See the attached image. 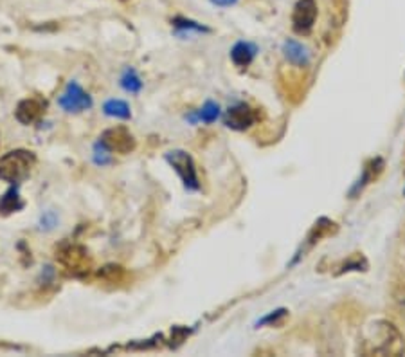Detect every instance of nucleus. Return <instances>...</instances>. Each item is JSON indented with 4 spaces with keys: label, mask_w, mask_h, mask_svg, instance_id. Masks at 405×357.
I'll use <instances>...</instances> for the list:
<instances>
[{
    "label": "nucleus",
    "mask_w": 405,
    "mask_h": 357,
    "mask_svg": "<svg viewBox=\"0 0 405 357\" xmlns=\"http://www.w3.org/2000/svg\"><path fill=\"white\" fill-rule=\"evenodd\" d=\"M360 352L364 356H401L405 352V341L393 323L385 320H376L366 325Z\"/></svg>",
    "instance_id": "1"
},
{
    "label": "nucleus",
    "mask_w": 405,
    "mask_h": 357,
    "mask_svg": "<svg viewBox=\"0 0 405 357\" xmlns=\"http://www.w3.org/2000/svg\"><path fill=\"white\" fill-rule=\"evenodd\" d=\"M36 167V155L31 150H13L0 157V178L6 183H20Z\"/></svg>",
    "instance_id": "2"
},
{
    "label": "nucleus",
    "mask_w": 405,
    "mask_h": 357,
    "mask_svg": "<svg viewBox=\"0 0 405 357\" xmlns=\"http://www.w3.org/2000/svg\"><path fill=\"white\" fill-rule=\"evenodd\" d=\"M56 260L72 276H85L92 269L91 254H88L87 247H83L81 244L67 242V244L60 245L56 251Z\"/></svg>",
    "instance_id": "3"
},
{
    "label": "nucleus",
    "mask_w": 405,
    "mask_h": 357,
    "mask_svg": "<svg viewBox=\"0 0 405 357\" xmlns=\"http://www.w3.org/2000/svg\"><path fill=\"white\" fill-rule=\"evenodd\" d=\"M100 145L103 146L108 152H114V154H132L135 150L137 141L133 134L130 132L126 126H112V129L105 130L100 137Z\"/></svg>",
    "instance_id": "4"
},
{
    "label": "nucleus",
    "mask_w": 405,
    "mask_h": 357,
    "mask_svg": "<svg viewBox=\"0 0 405 357\" xmlns=\"http://www.w3.org/2000/svg\"><path fill=\"white\" fill-rule=\"evenodd\" d=\"M164 159L171 164L175 171L180 175L182 178L184 186L187 190H199L200 183H199V175H197V167H194V161L187 152L184 150H173V152H168L164 155Z\"/></svg>",
    "instance_id": "5"
},
{
    "label": "nucleus",
    "mask_w": 405,
    "mask_h": 357,
    "mask_svg": "<svg viewBox=\"0 0 405 357\" xmlns=\"http://www.w3.org/2000/svg\"><path fill=\"white\" fill-rule=\"evenodd\" d=\"M58 105L65 110V112L78 114L83 110H88L92 107V98L88 92L83 91L76 82H71L67 85L63 94L58 98Z\"/></svg>",
    "instance_id": "6"
},
{
    "label": "nucleus",
    "mask_w": 405,
    "mask_h": 357,
    "mask_svg": "<svg viewBox=\"0 0 405 357\" xmlns=\"http://www.w3.org/2000/svg\"><path fill=\"white\" fill-rule=\"evenodd\" d=\"M317 18V2L315 0H298L292 13V25L299 34H308L314 30Z\"/></svg>",
    "instance_id": "7"
},
{
    "label": "nucleus",
    "mask_w": 405,
    "mask_h": 357,
    "mask_svg": "<svg viewBox=\"0 0 405 357\" xmlns=\"http://www.w3.org/2000/svg\"><path fill=\"white\" fill-rule=\"evenodd\" d=\"M258 116L254 108L248 107L247 103H236L225 114V125L232 130H247L256 123Z\"/></svg>",
    "instance_id": "8"
},
{
    "label": "nucleus",
    "mask_w": 405,
    "mask_h": 357,
    "mask_svg": "<svg viewBox=\"0 0 405 357\" xmlns=\"http://www.w3.org/2000/svg\"><path fill=\"white\" fill-rule=\"evenodd\" d=\"M46 101L40 100V98H27V100H22L18 103L15 116L22 125H33L46 114Z\"/></svg>",
    "instance_id": "9"
},
{
    "label": "nucleus",
    "mask_w": 405,
    "mask_h": 357,
    "mask_svg": "<svg viewBox=\"0 0 405 357\" xmlns=\"http://www.w3.org/2000/svg\"><path fill=\"white\" fill-rule=\"evenodd\" d=\"M283 54L290 63H294L298 67H305L310 63L312 53L306 46H303L298 40H285L283 44Z\"/></svg>",
    "instance_id": "10"
},
{
    "label": "nucleus",
    "mask_w": 405,
    "mask_h": 357,
    "mask_svg": "<svg viewBox=\"0 0 405 357\" xmlns=\"http://www.w3.org/2000/svg\"><path fill=\"white\" fill-rule=\"evenodd\" d=\"M25 206V202L22 200L20 193H18V188L13 186L6 191L4 195L0 197V215H11V213L20 212Z\"/></svg>",
    "instance_id": "11"
},
{
    "label": "nucleus",
    "mask_w": 405,
    "mask_h": 357,
    "mask_svg": "<svg viewBox=\"0 0 405 357\" xmlns=\"http://www.w3.org/2000/svg\"><path fill=\"white\" fill-rule=\"evenodd\" d=\"M258 53V47L251 42H238L231 49V58L236 67H247L254 60Z\"/></svg>",
    "instance_id": "12"
},
{
    "label": "nucleus",
    "mask_w": 405,
    "mask_h": 357,
    "mask_svg": "<svg viewBox=\"0 0 405 357\" xmlns=\"http://www.w3.org/2000/svg\"><path fill=\"white\" fill-rule=\"evenodd\" d=\"M103 110L107 116L119 117V119H130V117H132L128 103L123 100H108L107 103L103 105Z\"/></svg>",
    "instance_id": "13"
},
{
    "label": "nucleus",
    "mask_w": 405,
    "mask_h": 357,
    "mask_svg": "<svg viewBox=\"0 0 405 357\" xmlns=\"http://www.w3.org/2000/svg\"><path fill=\"white\" fill-rule=\"evenodd\" d=\"M220 116V107L215 101H207L202 108L199 110L197 116L191 117V121H204V123H213V121L218 119Z\"/></svg>",
    "instance_id": "14"
},
{
    "label": "nucleus",
    "mask_w": 405,
    "mask_h": 357,
    "mask_svg": "<svg viewBox=\"0 0 405 357\" xmlns=\"http://www.w3.org/2000/svg\"><path fill=\"white\" fill-rule=\"evenodd\" d=\"M121 87L126 92H139L142 89V82L133 69H126L121 78Z\"/></svg>",
    "instance_id": "15"
},
{
    "label": "nucleus",
    "mask_w": 405,
    "mask_h": 357,
    "mask_svg": "<svg viewBox=\"0 0 405 357\" xmlns=\"http://www.w3.org/2000/svg\"><path fill=\"white\" fill-rule=\"evenodd\" d=\"M173 25L177 27V30L197 31V33H209V30H207V27H204V25L199 24V22L190 20V18H182V17L173 18Z\"/></svg>",
    "instance_id": "16"
},
{
    "label": "nucleus",
    "mask_w": 405,
    "mask_h": 357,
    "mask_svg": "<svg viewBox=\"0 0 405 357\" xmlns=\"http://www.w3.org/2000/svg\"><path fill=\"white\" fill-rule=\"evenodd\" d=\"M286 314V311L285 309H281V311H276L274 314H270V316H267V318H263V320L260 321L258 325H265V323H272V321H276L277 318H283V316Z\"/></svg>",
    "instance_id": "17"
},
{
    "label": "nucleus",
    "mask_w": 405,
    "mask_h": 357,
    "mask_svg": "<svg viewBox=\"0 0 405 357\" xmlns=\"http://www.w3.org/2000/svg\"><path fill=\"white\" fill-rule=\"evenodd\" d=\"M238 0H211V4L220 6V8H229V6H234Z\"/></svg>",
    "instance_id": "18"
}]
</instances>
